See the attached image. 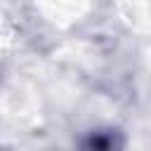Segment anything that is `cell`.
I'll return each instance as SVG.
<instances>
[{"label":"cell","instance_id":"6da1fadb","mask_svg":"<svg viewBox=\"0 0 151 151\" xmlns=\"http://www.w3.org/2000/svg\"><path fill=\"white\" fill-rule=\"evenodd\" d=\"M116 149H118V139L113 132H94L85 144V151H116Z\"/></svg>","mask_w":151,"mask_h":151}]
</instances>
